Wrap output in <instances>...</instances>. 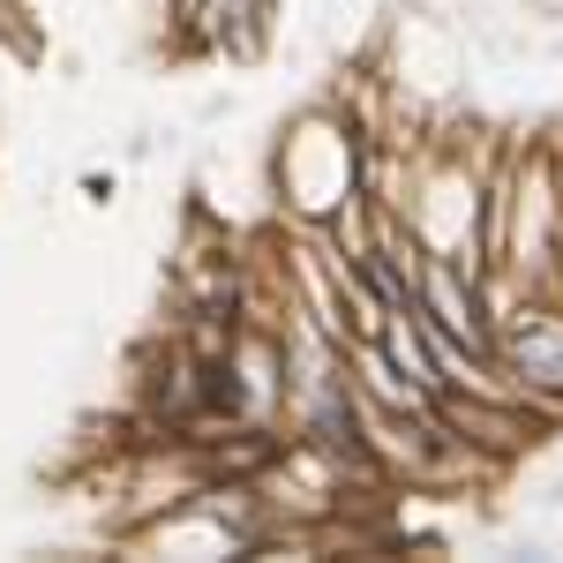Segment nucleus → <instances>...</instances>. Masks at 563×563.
Masks as SVG:
<instances>
[{"instance_id": "obj_1", "label": "nucleus", "mask_w": 563, "mask_h": 563, "mask_svg": "<svg viewBox=\"0 0 563 563\" xmlns=\"http://www.w3.org/2000/svg\"><path fill=\"white\" fill-rule=\"evenodd\" d=\"M376 166H384V129L346 113V98H316L301 106L278 143H271V188H278V211L294 218L301 233L331 225L346 203L376 196Z\"/></svg>"}, {"instance_id": "obj_2", "label": "nucleus", "mask_w": 563, "mask_h": 563, "mask_svg": "<svg viewBox=\"0 0 563 563\" xmlns=\"http://www.w3.org/2000/svg\"><path fill=\"white\" fill-rule=\"evenodd\" d=\"M504 294V323H496V361L541 421H563V294Z\"/></svg>"}, {"instance_id": "obj_3", "label": "nucleus", "mask_w": 563, "mask_h": 563, "mask_svg": "<svg viewBox=\"0 0 563 563\" xmlns=\"http://www.w3.org/2000/svg\"><path fill=\"white\" fill-rule=\"evenodd\" d=\"M76 188H84V203H98V211H106V203L121 196V174H84Z\"/></svg>"}, {"instance_id": "obj_4", "label": "nucleus", "mask_w": 563, "mask_h": 563, "mask_svg": "<svg viewBox=\"0 0 563 563\" xmlns=\"http://www.w3.org/2000/svg\"><path fill=\"white\" fill-rule=\"evenodd\" d=\"M143 8H166V0H143Z\"/></svg>"}]
</instances>
